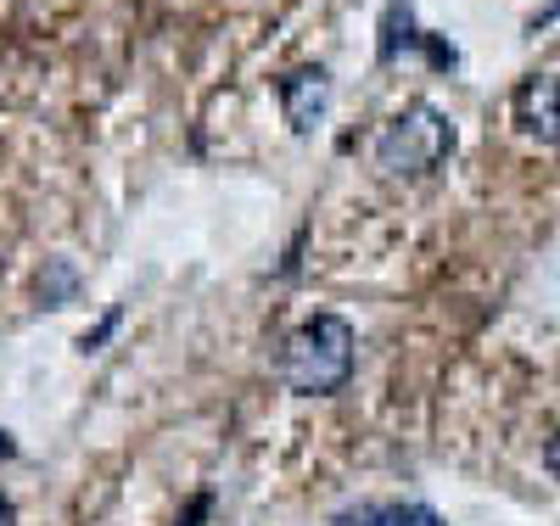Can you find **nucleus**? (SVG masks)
<instances>
[{"mask_svg": "<svg viewBox=\"0 0 560 526\" xmlns=\"http://www.w3.org/2000/svg\"><path fill=\"white\" fill-rule=\"evenodd\" d=\"M280 381L298 398H331L353 381V325L342 314L303 319L280 348Z\"/></svg>", "mask_w": 560, "mask_h": 526, "instance_id": "obj_1", "label": "nucleus"}, {"mask_svg": "<svg viewBox=\"0 0 560 526\" xmlns=\"http://www.w3.org/2000/svg\"><path fill=\"white\" fill-rule=\"evenodd\" d=\"M454 152V124L443 107L432 102H409L376 140V168L393 179H415V174H432L443 168Z\"/></svg>", "mask_w": 560, "mask_h": 526, "instance_id": "obj_2", "label": "nucleus"}, {"mask_svg": "<svg viewBox=\"0 0 560 526\" xmlns=\"http://www.w3.org/2000/svg\"><path fill=\"white\" fill-rule=\"evenodd\" d=\"M280 113H287L292 135H314L331 113V73L325 68H298L280 79Z\"/></svg>", "mask_w": 560, "mask_h": 526, "instance_id": "obj_3", "label": "nucleus"}, {"mask_svg": "<svg viewBox=\"0 0 560 526\" xmlns=\"http://www.w3.org/2000/svg\"><path fill=\"white\" fill-rule=\"evenodd\" d=\"M516 124L538 147H560V79L555 73H538L516 90Z\"/></svg>", "mask_w": 560, "mask_h": 526, "instance_id": "obj_4", "label": "nucleus"}, {"mask_svg": "<svg viewBox=\"0 0 560 526\" xmlns=\"http://www.w3.org/2000/svg\"><path fill=\"white\" fill-rule=\"evenodd\" d=\"M443 526L432 510H420V504H359L348 515H337V526Z\"/></svg>", "mask_w": 560, "mask_h": 526, "instance_id": "obj_5", "label": "nucleus"}, {"mask_svg": "<svg viewBox=\"0 0 560 526\" xmlns=\"http://www.w3.org/2000/svg\"><path fill=\"white\" fill-rule=\"evenodd\" d=\"M427 34H415V12L409 0H393L387 17H382V62H398V51H409V45H420Z\"/></svg>", "mask_w": 560, "mask_h": 526, "instance_id": "obj_6", "label": "nucleus"}, {"mask_svg": "<svg viewBox=\"0 0 560 526\" xmlns=\"http://www.w3.org/2000/svg\"><path fill=\"white\" fill-rule=\"evenodd\" d=\"M73 285H79L73 264H68V258H57V264H51V274H45V303H51V308H68Z\"/></svg>", "mask_w": 560, "mask_h": 526, "instance_id": "obj_7", "label": "nucleus"}, {"mask_svg": "<svg viewBox=\"0 0 560 526\" xmlns=\"http://www.w3.org/2000/svg\"><path fill=\"white\" fill-rule=\"evenodd\" d=\"M113 330H118V308H113V314H107V319H102L96 330H84V337H79V348H84V353H96V348H102V342L113 337Z\"/></svg>", "mask_w": 560, "mask_h": 526, "instance_id": "obj_8", "label": "nucleus"}, {"mask_svg": "<svg viewBox=\"0 0 560 526\" xmlns=\"http://www.w3.org/2000/svg\"><path fill=\"white\" fill-rule=\"evenodd\" d=\"M544 470H549L555 482H560V432H555V437L544 443Z\"/></svg>", "mask_w": 560, "mask_h": 526, "instance_id": "obj_9", "label": "nucleus"}, {"mask_svg": "<svg viewBox=\"0 0 560 526\" xmlns=\"http://www.w3.org/2000/svg\"><path fill=\"white\" fill-rule=\"evenodd\" d=\"M0 526H18V510H12V499L0 493Z\"/></svg>", "mask_w": 560, "mask_h": 526, "instance_id": "obj_10", "label": "nucleus"}, {"mask_svg": "<svg viewBox=\"0 0 560 526\" xmlns=\"http://www.w3.org/2000/svg\"><path fill=\"white\" fill-rule=\"evenodd\" d=\"M12 454H18V443H12L7 432H0V459H12Z\"/></svg>", "mask_w": 560, "mask_h": 526, "instance_id": "obj_11", "label": "nucleus"}]
</instances>
